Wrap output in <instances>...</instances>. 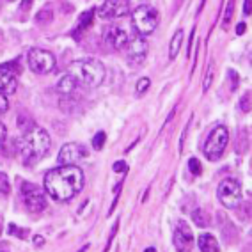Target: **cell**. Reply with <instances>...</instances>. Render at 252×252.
Listing matches in <instances>:
<instances>
[{"mask_svg": "<svg viewBox=\"0 0 252 252\" xmlns=\"http://www.w3.org/2000/svg\"><path fill=\"white\" fill-rule=\"evenodd\" d=\"M174 247L178 252H189L194 245V233L190 229V225L185 220H178L174 227Z\"/></svg>", "mask_w": 252, "mask_h": 252, "instance_id": "7c38bea8", "label": "cell"}, {"mask_svg": "<svg viewBox=\"0 0 252 252\" xmlns=\"http://www.w3.org/2000/svg\"><path fill=\"white\" fill-rule=\"evenodd\" d=\"M112 169H114V171H116V172H123V174H125V172L128 171V165H126L125 160H119V162L114 163Z\"/></svg>", "mask_w": 252, "mask_h": 252, "instance_id": "4316f807", "label": "cell"}, {"mask_svg": "<svg viewBox=\"0 0 252 252\" xmlns=\"http://www.w3.org/2000/svg\"><path fill=\"white\" fill-rule=\"evenodd\" d=\"M7 108H9V101H7V96H5V94H0V114L7 112Z\"/></svg>", "mask_w": 252, "mask_h": 252, "instance_id": "f1b7e54d", "label": "cell"}, {"mask_svg": "<svg viewBox=\"0 0 252 252\" xmlns=\"http://www.w3.org/2000/svg\"><path fill=\"white\" fill-rule=\"evenodd\" d=\"M227 142H229V131H227V128L225 126H217L215 130L210 133L206 142H204V157L208 160H212V162L219 160L222 157V153H224Z\"/></svg>", "mask_w": 252, "mask_h": 252, "instance_id": "8992f818", "label": "cell"}, {"mask_svg": "<svg viewBox=\"0 0 252 252\" xmlns=\"http://www.w3.org/2000/svg\"><path fill=\"white\" fill-rule=\"evenodd\" d=\"M130 13V0H105L96 9L98 18L103 22H114Z\"/></svg>", "mask_w": 252, "mask_h": 252, "instance_id": "9c48e42d", "label": "cell"}, {"mask_svg": "<svg viewBox=\"0 0 252 252\" xmlns=\"http://www.w3.org/2000/svg\"><path fill=\"white\" fill-rule=\"evenodd\" d=\"M105 140H107V135H105V131H98L94 137H93V148L96 151H101L105 146Z\"/></svg>", "mask_w": 252, "mask_h": 252, "instance_id": "7402d4cb", "label": "cell"}, {"mask_svg": "<svg viewBox=\"0 0 252 252\" xmlns=\"http://www.w3.org/2000/svg\"><path fill=\"white\" fill-rule=\"evenodd\" d=\"M181 43H183V31H176V34L172 36L171 39V45H169V57L176 59L178 54H180V48H181Z\"/></svg>", "mask_w": 252, "mask_h": 252, "instance_id": "e0dca14e", "label": "cell"}, {"mask_svg": "<svg viewBox=\"0 0 252 252\" xmlns=\"http://www.w3.org/2000/svg\"><path fill=\"white\" fill-rule=\"evenodd\" d=\"M5 133H7V130H5V125H2V123H0V140L5 139Z\"/></svg>", "mask_w": 252, "mask_h": 252, "instance_id": "836d02e7", "label": "cell"}, {"mask_svg": "<svg viewBox=\"0 0 252 252\" xmlns=\"http://www.w3.org/2000/svg\"><path fill=\"white\" fill-rule=\"evenodd\" d=\"M52 148V139L48 131L37 126H32L31 130L20 140V155L25 165H34L48 155Z\"/></svg>", "mask_w": 252, "mask_h": 252, "instance_id": "7a4b0ae2", "label": "cell"}, {"mask_svg": "<svg viewBox=\"0 0 252 252\" xmlns=\"http://www.w3.org/2000/svg\"><path fill=\"white\" fill-rule=\"evenodd\" d=\"M192 220H194L199 227H206V225L210 224L206 219V213H204L203 210H195V212L192 213Z\"/></svg>", "mask_w": 252, "mask_h": 252, "instance_id": "44dd1931", "label": "cell"}, {"mask_svg": "<svg viewBox=\"0 0 252 252\" xmlns=\"http://www.w3.org/2000/svg\"><path fill=\"white\" fill-rule=\"evenodd\" d=\"M233 13H234V0H229L227 2V9H225V14H224V27H227L233 18Z\"/></svg>", "mask_w": 252, "mask_h": 252, "instance_id": "d4e9b609", "label": "cell"}, {"mask_svg": "<svg viewBox=\"0 0 252 252\" xmlns=\"http://www.w3.org/2000/svg\"><path fill=\"white\" fill-rule=\"evenodd\" d=\"M131 25H133V29H135L139 36H149V34H153L158 25V13L149 5H139L133 11Z\"/></svg>", "mask_w": 252, "mask_h": 252, "instance_id": "277c9868", "label": "cell"}, {"mask_svg": "<svg viewBox=\"0 0 252 252\" xmlns=\"http://www.w3.org/2000/svg\"><path fill=\"white\" fill-rule=\"evenodd\" d=\"M22 197H23V203H25V206H27V210L31 213L45 212L46 206H48L43 190H41L39 187H36V185L27 183V181H22Z\"/></svg>", "mask_w": 252, "mask_h": 252, "instance_id": "ba28073f", "label": "cell"}, {"mask_svg": "<svg viewBox=\"0 0 252 252\" xmlns=\"http://www.w3.org/2000/svg\"><path fill=\"white\" fill-rule=\"evenodd\" d=\"M18 89V68L14 63L0 64V94H14Z\"/></svg>", "mask_w": 252, "mask_h": 252, "instance_id": "30bf717a", "label": "cell"}, {"mask_svg": "<svg viewBox=\"0 0 252 252\" xmlns=\"http://www.w3.org/2000/svg\"><path fill=\"white\" fill-rule=\"evenodd\" d=\"M107 41L116 50H121V48H125V46L128 45V41H130V39H128V34H126L123 29L112 27V29H108V32H107Z\"/></svg>", "mask_w": 252, "mask_h": 252, "instance_id": "5bb4252c", "label": "cell"}, {"mask_svg": "<svg viewBox=\"0 0 252 252\" xmlns=\"http://www.w3.org/2000/svg\"><path fill=\"white\" fill-rule=\"evenodd\" d=\"M212 82H213V66H210V69H208V73H206V78H204V82H203V91H204V93L210 89Z\"/></svg>", "mask_w": 252, "mask_h": 252, "instance_id": "484cf974", "label": "cell"}, {"mask_svg": "<svg viewBox=\"0 0 252 252\" xmlns=\"http://www.w3.org/2000/svg\"><path fill=\"white\" fill-rule=\"evenodd\" d=\"M54 18V11H52V5H45L39 13L36 14V23L37 25H48Z\"/></svg>", "mask_w": 252, "mask_h": 252, "instance_id": "d6986e66", "label": "cell"}, {"mask_svg": "<svg viewBox=\"0 0 252 252\" xmlns=\"http://www.w3.org/2000/svg\"><path fill=\"white\" fill-rule=\"evenodd\" d=\"M197 245L201 249V252H220V247H219V242L213 234L210 233H203L197 238Z\"/></svg>", "mask_w": 252, "mask_h": 252, "instance_id": "9a60e30c", "label": "cell"}, {"mask_svg": "<svg viewBox=\"0 0 252 252\" xmlns=\"http://www.w3.org/2000/svg\"><path fill=\"white\" fill-rule=\"evenodd\" d=\"M249 101H251V94H245L242 98V110L243 112H251V105H249Z\"/></svg>", "mask_w": 252, "mask_h": 252, "instance_id": "f546056e", "label": "cell"}, {"mask_svg": "<svg viewBox=\"0 0 252 252\" xmlns=\"http://www.w3.org/2000/svg\"><path fill=\"white\" fill-rule=\"evenodd\" d=\"M77 80H75V78L71 77V75H63V77L59 78L57 80V87H55V89L59 91V93H61V94H64V96H69L73 93V91L77 89Z\"/></svg>", "mask_w": 252, "mask_h": 252, "instance_id": "2e32d148", "label": "cell"}, {"mask_svg": "<svg viewBox=\"0 0 252 252\" xmlns=\"http://www.w3.org/2000/svg\"><path fill=\"white\" fill-rule=\"evenodd\" d=\"M243 32H245V23H238V27H236V34L242 36Z\"/></svg>", "mask_w": 252, "mask_h": 252, "instance_id": "e575fe53", "label": "cell"}, {"mask_svg": "<svg viewBox=\"0 0 252 252\" xmlns=\"http://www.w3.org/2000/svg\"><path fill=\"white\" fill-rule=\"evenodd\" d=\"M68 73L71 75L77 84L94 89L99 87L105 80V66L98 59H78L69 64Z\"/></svg>", "mask_w": 252, "mask_h": 252, "instance_id": "3957f363", "label": "cell"}, {"mask_svg": "<svg viewBox=\"0 0 252 252\" xmlns=\"http://www.w3.org/2000/svg\"><path fill=\"white\" fill-rule=\"evenodd\" d=\"M93 18H94V11H86V13L80 14V18H78V23L77 27H75V32H78L80 34L82 31H86V29H89L91 25H93Z\"/></svg>", "mask_w": 252, "mask_h": 252, "instance_id": "ac0fdd59", "label": "cell"}, {"mask_svg": "<svg viewBox=\"0 0 252 252\" xmlns=\"http://www.w3.org/2000/svg\"><path fill=\"white\" fill-rule=\"evenodd\" d=\"M251 4H252V0H245V2H243V13L247 14V16H251Z\"/></svg>", "mask_w": 252, "mask_h": 252, "instance_id": "1f68e13d", "label": "cell"}, {"mask_svg": "<svg viewBox=\"0 0 252 252\" xmlns=\"http://www.w3.org/2000/svg\"><path fill=\"white\" fill-rule=\"evenodd\" d=\"M149 87H151V80H149L148 77L139 78V82H137V86H135V94H137V96L146 94V93H148Z\"/></svg>", "mask_w": 252, "mask_h": 252, "instance_id": "ffe728a7", "label": "cell"}, {"mask_svg": "<svg viewBox=\"0 0 252 252\" xmlns=\"http://www.w3.org/2000/svg\"><path fill=\"white\" fill-rule=\"evenodd\" d=\"M189 169H190V174H194V176H199L203 172V167H201V162H199L197 158H190Z\"/></svg>", "mask_w": 252, "mask_h": 252, "instance_id": "cb8c5ba5", "label": "cell"}, {"mask_svg": "<svg viewBox=\"0 0 252 252\" xmlns=\"http://www.w3.org/2000/svg\"><path fill=\"white\" fill-rule=\"evenodd\" d=\"M11 190V185L9 180H7V176L4 172H0V197H5V195L9 194Z\"/></svg>", "mask_w": 252, "mask_h": 252, "instance_id": "603a6c76", "label": "cell"}, {"mask_svg": "<svg viewBox=\"0 0 252 252\" xmlns=\"http://www.w3.org/2000/svg\"><path fill=\"white\" fill-rule=\"evenodd\" d=\"M217 197H219L222 206L227 208V210H233L242 201V187L233 178H225V180L220 181L219 189H217Z\"/></svg>", "mask_w": 252, "mask_h": 252, "instance_id": "52a82bcc", "label": "cell"}, {"mask_svg": "<svg viewBox=\"0 0 252 252\" xmlns=\"http://www.w3.org/2000/svg\"><path fill=\"white\" fill-rule=\"evenodd\" d=\"M144 252H157V251H155V249L153 247H149V249H146V251Z\"/></svg>", "mask_w": 252, "mask_h": 252, "instance_id": "d590c367", "label": "cell"}, {"mask_svg": "<svg viewBox=\"0 0 252 252\" xmlns=\"http://www.w3.org/2000/svg\"><path fill=\"white\" fill-rule=\"evenodd\" d=\"M87 157V149L82 144H77V142H68L64 144L59 151V163L61 165H77L80 160Z\"/></svg>", "mask_w": 252, "mask_h": 252, "instance_id": "8fae6325", "label": "cell"}, {"mask_svg": "<svg viewBox=\"0 0 252 252\" xmlns=\"http://www.w3.org/2000/svg\"><path fill=\"white\" fill-rule=\"evenodd\" d=\"M84 172L78 165H61L45 174V190L59 203L71 201L84 189Z\"/></svg>", "mask_w": 252, "mask_h": 252, "instance_id": "6da1fadb", "label": "cell"}, {"mask_svg": "<svg viewBox=\"0 0 252 252\" xmlns=\"http://www.w3.org/2000/svg\"><path fill=\"white\" fill-rule=\"evenodd\" d=\"M126 46H128V61H130V64H133V66L144 64L146 57H148V50H149V45H148V41L144 39V36H139V34H137L133 39L128 41Z\"/></svg>", "mask_w": 252, "mask_h": 252, "instance_id": "4fadbf2b", "label": "cell"}, {"mask_svg": "<svg viewBox=\"0 0 252 252\" xmlns=\"http://www.w3.org/2000/svg\"><path fill=\"white\" fill-rule=\"evenodd\" d=\"M34 243H36L37 247H43L45 245V238L43 236H34Z\"/></svg>", "mask_w": 252, "mask_h": 252, "instance_id": "d6a6232c", "label": "cell"}, {"mask_svg": "<svg viewBox=\"0 0 252 252\" xmlns=\"http://www.w3.org/2000/svg\"><path fill=\"white\" fill-rule=\"evenodd\" d=\"M32 4H34V0H22V2H20V9H22L23 13H27L32 7Z\"/></svg>", "mask_w": 252, "mask_h": 252, "instance_id": "4dcf8cb0", "label": "cell"}, {"mask_svg": "<svg viewBox=\"0 0 252 252\" xmlns=\"http://www.w3.org/2000/svg\"><path fill=\"white\" fill-rule=\"evenodd\" d=\"M27 64L31 71H34L36 75H48L55 69V55L48 50L43 48H31L27 54Z\"/></svg>", "mask_w": 252, "mask_h": 252, "instance_id": "5b68a950", "label": "cell"}, {"mask_svg": "<svg viewBox=\"0 0 252 252\" xmlns=\"http://www.w3.org/2000/svg\"><path fill=\"white\" fill-rule=\"evenodd\" d=\"M9 229H11V234H14V236H20V238H25V236H27V233H25L27 229H18L14 224L9 225Z\"/></svg>", "mask_w": 252, "mask_h": 252, "instance_id": "83f0119b", "label": "cell"}]
</instances>
